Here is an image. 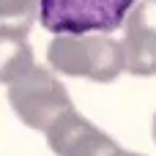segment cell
<instances>
[{"label": "cell", "instance_id": "6da1fadb", "mask_svg": "<svg viewBox=\"0 0 156 156\" xmlns=\"http://www.w3.org/2000/svg\"><path fill=\"white\" fill-rule=\"evenodd\" d=\"M47 60L55 74L90 82H115L126 71L121 41L110 33H58L49 41Z\"/></svg>", "mask_w": 156, "mask_h": 156}, {"label": "cell", "instance_id": "7a4b0ae2", "mask_svg": "<svg viewBox=\"0 0 156 156\" xmlns=\"http://www.w3.org/2000/svg\"><path fill=\"white\" fill-rule=\"evenodd\" d=\"M8 101L16 118L33 132H47L63 112L74 110L63 82L44 66H33L30 71L8 82Z\"/></svg>", "mask_w": 156, "mask_h": 156}, {"label": "cell", "instance_id": "3957f363", "mask_svg": "<svg viewBox=\"0 0 156 156\" xmlns=\"http://www.w3.org/2000/svg\"><path fill=\"white\" fill-rule=\"evenodd\" d=\"M140 0H38V22L58 33H112Z\"/></svg>", "mask_w": 156, "mask_h": 156}, {"label": "cell", "instance_id": "277c9868", "mask_svg": "<svg viewBox=\"0 0 156 156\" xmlns=\"http://www.w3.org/2000/svg\"><path fill=\"white\" fill-rule=\"evenodd\" d=\"M47 143L55 156H121V145L77 110L63 112L47 132Z\"/></svg>", "mask_w": 156, "mask_h": 156}, {"label": "cell", "instance_id": "5b68a950", "mask_svg": "<svg viewBox=\"0 0 156 156\" xmlns=\"http://www.w3.org/2000/svg\"><path fill=\"white\" fill-rule=\"evenodd\" d=\"M121 27L126 71L134 77H156V0H140Z\"/></svg>", "mask_w": 156, "mask_h": 156}, {"label": "cell", "instance_id": "8992f818", "mask_svg": "<svg viewBox=\"0 0 156 156\" xmlns=\"http://www.w3.org/2000/svg\"><path fill=\"white\" fill-rule=\"evenodd\" d=\"M27 30L22 25H0V82L5 85L36 66Z\"/></svg>", "mask_w": 156, "mask_h": 156}, {"label": "cell", "instance_id": "52a82bcc", "mask_svg": "<svg viewBox=\"0 0 156 156\" xmlns=\"http://www.w3.org/2000/svg\"><path fill=\"white\" fill-rule=\"evenodd\" d=\"M38 16V0H0V19L5 25L30 27Z\"/></svg>", "mask_w": 156, "mask_h": 156}, {"label": "cell", "instance_id": "ba28073f", "mask_svg": "<svg viewBox=\"0 0 156 156\" xmlns=\"http://www.w3.org/2000/svg\"><path fill=\"white\" fill-rule=\"evenodd\" d=\"M121 156H143V154H132V151H121Z\"/></svg>", "mask_w": 156, "mask_h": 156}, {"label": "cell", "instance_id": "9c48e42d", "mask_svg": "<svg viewBox=\"0 0 156 156\" xmlns=\"http://www.w3.org/2000/svg\"><path fill=\"white\" fill-rule=\"evenodd\" d=\"M154 140H156V115H154Z\"/></svg>", "mask_w": 156, "mask_h": 156}]
</instances>
